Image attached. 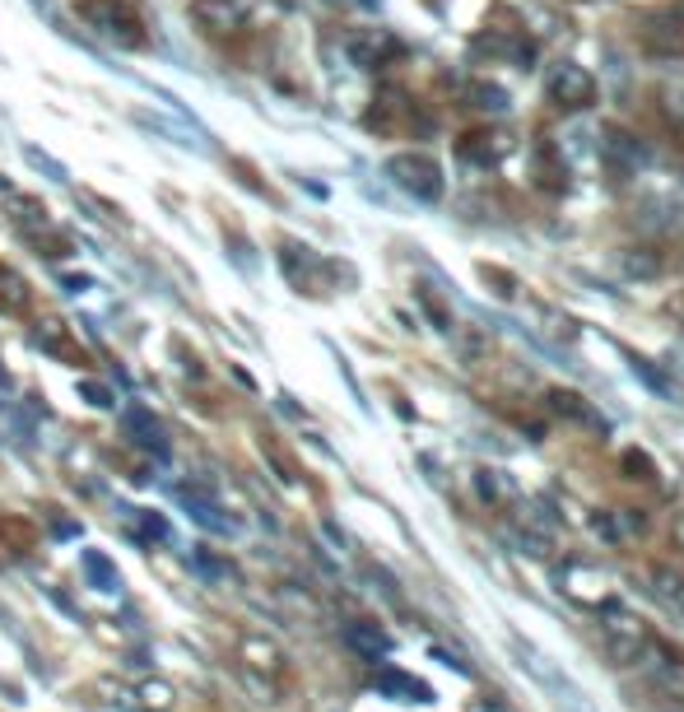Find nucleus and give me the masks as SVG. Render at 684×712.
I'll return each instance as SVG.
<instances>
[{"label": "nucleus", "mask_w": 684, "mask_h": 712, "mask_svg": "<svg viewBox=\"0 0 684 712\" xmlns=\"http://www.w3.org/2000/svg\"><path fill=\"white\" fill-rule=\"evenodd\" d=\"M38 345L47 354H56V359H66V363H84L80 345H70L66 340V322H42L38 326Z\"/></svg>", "instance_id": "nucleus-16"}, {"label": "nucleus", "mask_w": 684, "mask_h": 712, "mask_svg": "<svg viewBox=\"0 0 684 712\" xmlns=\"http://www.w3.org/2000/svg\"><path fill=\"white\" fill-rule=\"evenodd\" d=\"M191 564H196V573H205V578H233V568L219 564V559H210V554H196Z\"/></svg>", "instance_id": "nucleus-21"}, {"label": "nucleus", "mask_w": 684, "mask_h": 712, "mask_svg": "<svg viewBox=\"0 0 684 712\" xmlns=\"http://www.w3.org/2000/svg\"><path fill=\"white\" fill-rule=\"evenodd\" d=\"M345 643L354 647V652H363V657H382V652L391 647V638L377 629V624L359 619V624H349V629H345Z\"/></svg>", "instance_id": "nucleus-14"}, {"label": "nucleus", "mask_w": 684, "mask_h": 712, "mask_svg": "<svg viewBox=\"0 0 684 712\" xmlns=\"http://www.w3.org/2000/svg\"><path fill=\"white\" fill-rule=\"evenodd\" d=\"M638 42H643L647 56H661V61H675V56H684V10H675V5H661V10L643 14Z\"/></svg>", "instance_id": "nucleus-4"}, {"label": "nucleus", "mask_w": 684, "mask_h": 712, "mask_svg": "<svg viewBox=\"0 0 684 712\" xmlns=\"http://www.w3.org/2000/svg\"><path fill=\"white\" fill-rule=\"evenodd\" d=\"M475 489H480L484 498H494V508H498V512H508V503H512V484H503L494 471H475Z\"/></svg>", "instance_id": "nucleus-19"}, {"label": "nucleus", "mask_w": 684, "mask_h": 712, "mask_svg": "<svg viewBox=\"0 0 684 712\" xmlns=\"http://www.w3.org/2000/svg\"><path fill=\"white\" fill-rule=\"evenodd\" d=\"M84 396L94 405H112V396H108V387H98V382H84Z\"/></svg>", "instance_id": "nucleus-23"}, {"label": "nucleus", "mask_w": 684, "mask_h": 712, "mask_svg": "<svg viewBox=\"0 0 684 712\" xmlns=\"http://www.w3.org/2000/svg\"><path fill=\"white\" fill-rule=\"evenodd\" d=\"M591 629H596V643H601L610 666H638V661L647 657L652 638H657V633L647 629L633 610H624V605H605V610H596V624H591Z\"/></svg>", "instance_id": "nucleus-1"}, {"label": "nucleus", "mask_w": 684, "mask_h": 712, "mask_svg": "<svg viewBox=\"0 0 684 712\" xmlns=\"http://www.w3.org/2000/svg\"><path fill=\"white\" fill-rule=\"evenodd\" d=\"M647 675H652V689H657L661 699H671L684 708V647H675L671 638H652L647 647Z\"/></svg>", "instance_id": "nucleus-5"}, {"label": "nucleus", "mask_w": 684, "mask_h": 712, "mask_svg": "<svg viewBox=\"0 0 684 712\" xmlns=\"http://www.w3.org/2000/svg\"><path fill=\"white\" fill-rule=\"evenodd\" d=\"M126 703H131L135 712H173L177 708V689L154 675V680H140V685L126 694Z\"/></svg>", "instance_id": "nucleus-11"}, {"label": "nucleus", "mask_w": 684, "mask_h": 712, "mask_svg": "<svg viewBox=\"0 0 684 712\" xmlns=\"http://www.w3.org/2000/svg\"><path fill=\"white\" fill-rule=\"evenodd\" d=\"M0 382H5V373H0Z\"/></svg>", "instance_id": "nucleus-24"}, {"label": "nucleus", "mask_w": 684, "mask_h": 712, "mask_svg": "<svg viewBox=\"0 0 684 712\" xmlns=\"http://www.w3.org/2000/svg\"><path fill=\"white\" fill-rule=\"evenodd\" d=\"M680 312H684V303H680Z\"/></svg>", "instance_id": "nucleus-25"}, {"label": "nucleus", "mask_w": 684, "mask_h": 712, "mask_svg": "<svg viewBox=\"0 0 684 712\" xmlns=\"http://www.w3.org/2000/svg\"><path fill=\"white\" fill-rule=\"evenodd\" d=\"M349 56H354L359 66H368V70H382L387 61L401 56V42L391 38V33H382V28H363L359 38L349 42Z\"/></svg>", "instance_id": "nucleus-9"}, {"label": "nucleus", "mask_w": 684, "mask_h": 712, "mask_svg": "<svg viewBox=\"0 0 684 712\" xmlns=\"http://www.w3.org/2000/svg\"><path fill=\"white\" fill-rule=\"evenodd\" d=\"M387 173L401 191H410L415 201H438L443 196V168L433 163V154H419V149H405V154H391Z\"/></svg>", "instance_id": "nucleus-2"}, {"label": "nucleus", "mask_w": 684, "mask_h": 712, "mask_svg": "<svg viewBox=\"0 0 684 712\" xmlns=\"http://www.w3.org/2000/svg\"><path fill=\"white\" fill-rule=\"evenodd\" d=\"M554 410V415H564V419H591V410H587V401L577 396V391H564V387H554L550 391V401H545Z\"/></svg>", "instance_id": "nucleus-18"}, {"label": "nucleus", "mask_w": 684, "mask_h": 712, "mask_svg": "<svg viewBox=\"0 0 684 712\" xmlns=\"http://www.w3.org/2000/svg\"><path fill=\"white\" fill-rule=\"evenodd\" d=\"M512 154V135L498 131V126H475L456 140V159L466 168H498V163Z\"/></svg>", "instance_id": "nucleus-7"}, {"label": "nucleus", "mask_w": 684, "mask_h": 712, "mask_svg": "<svg viewBox=\"0 0 684 712\" xmlns=\"http://www.w3.org/2000/svg\"><path fill=\"white\" fill-rule=\"evenodd\" d=\"M564 592L573 596V601L587 605L591 615H596V610H605V605H619L610 578H605V573H596V568H582V564L564 568Z\"/></svg>", "instance_id": "nucleus-8"}, {"label": "nucleus", "mask_w": 684, "mask_h": 712, "mask_svg": "<svg viewBox=\"0 0 684 712\" xmlns=\"http://www.w3.org/2000/svg\"><path fill=\"white\" fill-rule=\"evenodd\" d=\"M126 512H131V522H140V531H145L149 540H168V517L145 512V508H126Z\"/></svg>", "instance_id": "nucleus-20"}, {"label": "nucleus", "mask_w": 684, "mask_h": 712, "mask_svg": "<svg viewBox=\"0 0 684 712\" xmlns=\"http://www.w3.org/2000/svg\"><path fill=\"white\" fill-rule=\"evenodd\" d=\"M377 689H387V694H405L410 703L429 699V685L415 680V675H405V671H377Z\"/></svg>", "instance_id": "nucleus-17"}, {"label": "nucleus", "mask_w": 684, "mask_h": 712, "mask_svg": "<svg viewBox=\"0 0 684 712\" xmlns=\"http://www.w3.org/2000/svg\"><path fill=\"white\" fill-rule=\"evenodd\" d=\"M121 424H126V433H131V443H140L145 452H154V457H168V438H163V424L149 415V410L131 405V410L121 415Z\"/></svg>", "instance_id": "nucleus-10"}, {"label": "nucleus", "mask_w": 684, "mask_h": 712, "mask_svg": "<svg viewBox=\"0 0 684 712\" xmlns=\"http://www.w3.org/2000/svg\"><path fill=\"white\" fill-rule=\"evenodd\" d=\"M28 303H33V294H28L24 275H14L10 266H0V312L19 317V312H28Z\"/></svg>", "instance_id": "nucleus-15"}, {"label": "nucleus", "mask_w": 684, "mask_h": 712, "mask_svg": "<svg viewBox=\"0 0 684 712\" xmlns=\"http://www.w3.org/2000/svg\"><path fill=\"white\" fill-rule=\"evenodd\" d=\"M182 503H187L191 522H201L205 531H215V536H228V531H233V517H224V508H219L210 494H201V489H187Z\"/></svg>", "instance_id": "nucleus-12"}, {"label": "nucleus", "mask_w": 684, "mask_h": 712, "mask_svg": "<svg viewBox=\"0 0 684 712\" xmlns=\"http://www.w3.org/2000/svg\"><path fill=\"white\" fill-rule=\"evenodd\" d=\"M80 568H84V578H89V587H94V592H117V587H121L117 564H112L103 550H84L80 554Z\"/></svg>", "instance_id": "nucleus-13"}, {"label": "nucleus", "mask_w": 684, "mask_h": 712, "mask_svg": "<svg viewBox=\"0 0 684 712\" xmlns=\"http://www.w3.org/2000/svg\"><path fill=\"white\" fill-rule=\"evenodd\" d=\"M238 661L242 671L252 675V680H261L266 689H275L289 675V657H284V647L275 643V638H266V633H242L238 638Z\"/></svg>", "instance_id": "nucleus-3"}, {"label": "nucleus", "mask_w": 684, "mask_h": 712, "mask_svg": "<svg viewBox=\"0 0 684 712\" xmlns=\"http://www.w3.org/2000/svg\"><path fill=\"white\" fill-rule=\"evenodd\" d=\"M671 550L684 559V512H675L671 517Z\"/></svg>", "instance_id": "nucleus-22"}, {"label": "nucleus", "mask_w": 684, "mask_h": 712, "mask_svg": "<svg viewBox=\"0 0 684 712\" xmlns=\"http://www.w3.org/2000/svg\"><path fill=\"white\" fill-rule=\"evenodd\" d=\"M550 103L559 112H587L591 103H596V75L591 70H582V66H573V61H564V66H554V75H550Z\"/></svg>", "instance_id": "nucleus-6"}]
</instances>
